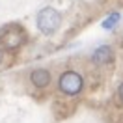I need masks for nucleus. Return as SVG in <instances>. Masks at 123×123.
I'll return each mask as SVG.
<instances>
[{
  "mask_svg": "<svg viewBox=\"0 0 123 123\" xmlns=\"http://www.w3.org/2000/svg\"><path fill=\"white\" fill-rule=\"evenodd\" d=\"M117 93H119V99L123 101V82H121V86H119V90H117Z\"/></svg>",
  "mask_w": 123,
  "mask_h": 123,
  "instance_id": "6",
  "label": "nucleus"
},
{
  "mask_svg": "<svg viewBox=\"0 0 123 123\" xmlns=\"http://www.w3.org/2000/svg\"><path fill=\"white\" fill-rule=\"evenodd\" d=\"M60 24H62V15L54 8H43L37 13V28L45 36H52L60 28Z\"/></svg>",
  "mask_w": 123,
  "mask_h": 123,
  "instance_id": "2",
  "label": "nucleus"
},
{
  "mask_svg": "<svg viewBox=\"0 0 123 123\" xmlns=\"http://www.w3.org/2000/svg\"><path fill=\"white\" fill-rule=\"evenodd\" d=\"M26 41V36H24V30L19 26V24H9L4 30L0 32V45L6 50H17L21 49Z\"/></svg>",
  "mask_w": 123,
  "mask_h": 123,
  "instance_id": "1",
  "label": "nucleus"
},
{
  "mask_svg": "<svg viewBox=\"0 0 123 123\" xmlns=\"http://www.w3.org/2000/svg\"><path fill=\"white\" fill-rule=\"evenodd\" d=\"M50 80H52V77H50V71L49 69L39 67V69H34L30 73V82L36 86V88H39V90L47 88V86L50 84Z\"/></svg>",
  "mask_w": 123,
  "mask_h": 123,
  "instance_id": "4",
  "label": "nucleus"
},
{
  "mask_svg": "<svg viewBox=\"0 0 123 123\" xmlns=\"http://www.w3.org/2000/svg\"><path fill=\"white\" fill-rule=\"evenodd\" d=\"M58 88L65 95H78L84 88V78L77 71H65L58 78Z\"/></svg>",
  "mask_w": 123,
  "mask_h": 123,
  "instance_id": "3",
  "label": "nucleus"
},
{
  "mask_svg": "<svg viewBox=\"0 0 123 123\" xmlns=\"http://www.w3.org/2000/svg\"><path fill=\"white\" fill-rule=\"evenodd\" d=\"M2 62H4V50L0 49V63H2Z\"/></svg>",
  "mask_w": 123,
  "mask_h": 123,
  "instance_id": "7",
  "label": "nucleus"
},
{
  "mask_svg": "<svg viewBox=\"0 0 123 123\" xmlns=\"http://www.w3.org/2000/svg\"><path fill=\"white\" fill-rule=\"evenodd\" d=\"M112 60H114V54L110 50V47H101L93 52V62L97 63H110Z\"/></svg>",
  "mask_w": 123,
  "mask_h": 123,
  "instance_id": "5",
  "label": "nucleus"
}]
</instances>
